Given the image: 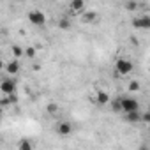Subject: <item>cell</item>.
Returning a JSON list of instances; mask_svg holds the SVG:
<instances>
[{"instance_id": "cell-1", "label": "cell", "mask_w": 150, "mask_h": 150, "mask_svg": "<svg viewBox=\"0 0 150 150\" xmlns=\"http://www.w3.org/2000/svg\"><path fill=\"white\" fill-rule=\"evenodd\" d=\"M118 108H120V111L129 113V111L139 110V103H138L134 97H120V99H118Z\"/></svg>"}, {"instance_id": "cell-2", "label": "cell", "mask_w": 150, "mask_h": 150, "mask_svg": "<svg viewBox=\"0 0 150 150\" xmlns=\"http://www.w3.org/2000/svg\"><path fill=\"white\" fill-rule=\"evenodd\" d=\"M115 69L120 76H127V74L132 71V62H129L127 58H118L115 64Z\"/></svg>"}, {"instance_id": "cell-3", "label": "cell", "mask_w": 150, "mask_h": 150, "mask_svg": "<svg viewBox=\"0 0 150 150\" xmlns=\"http://www.w3.org/2000/svg\"><path fill=\"white\" fill-rule=\"evenodd\" d=\"M0 90H2L4 96L16 94V80H11V78L2 80V81H0Z\"/></svg>"}, {"instance_id": "cell-4", "label": "cell", "mask_w": 150, "mask_h": 150, "mask_svg": "<svg viewBox=\"0 0 150 150\" xmlns=\"http://www.w3.org/2000/svg\"><path fill=\"white\" fill-rule=\"evenodd\" d=\"M28 21H30L32 25L42 27V25L46 23V16H44V13H41V11H37V9H34V11H30V13H28Z\"/></svg>"}, {"instance_id": "cell-5", "label": "cell", "mask_w": 150, "mask_h": 150, "mask_svg": "<svg viewBox=\"0 0 150 150\" xmlns=\"http://www.w3.org/2000/svg\"><path fill=\"white\" fill-rule=\"evenodd\" d=\"M71 13L72 14H81L85 11V0H71Z\"/></svg>"}, {"instance_id": "cell-6", "label": "cell", "mask_w": 150, "mask_h": 150, "mask_svg": "<svg viewBox=\"0 0 150 150\" xmlns=\"http://www.w3.org/2000/svg\"><path fill=\"white\" fill-rule=\"evenodd\" d=\"M57 132H58L60 136H69V134L72 132V125H71L69 122H58V125H57Z\"/></svg>"}, {"instance_id": "cell-7", "label": "cell", "mask_w": 150, "mask_h": 150, "mask_svg": "<svg viewBox=\"0 0 150 150\" xmlns=\"http://www.w3.org/2000/svg\"><path fill=\"white\" fill-rule=\"evenodd\" d=\"M81 18H83L85 23H96V21L99 20V14L94 13V11H87V9H85V11L81 13Z\"/></svg>"}, {"instance_id": "cell-8", "label": "cell", "mask_w": 150, "mask_h": 150, "mask_svg": "<svg viewBox=\"0 0 150 150\" xmlns=\"http://www.w3.org/2000/svg\"><path fill=\"white\" fill-rule=\"evenodd\" d=\"M132 27L134 28H148L150 27V18L148 16H143V18H136L134 21H132Z\"/></svg>"}, {"instance_id": "cell-9", "label": "cell", "mask_w": 150, "mask_h": 150, "mask_svg": "<svg viewBox=\"0 0 150 150\" xmlns=\"http://www.w3.org/2000/svg\"><path fill=\"white\" fill-rule=\"evenodd\" d=\"M96 101H97V104L104 106V104L110 103V94L104 92V90H97V92H96Z\"/></svg>"}, {"instance_id": "cell-10", "label": "cell", "mask_w": 150, "mask_h": 150, "mask_svg": "<svg viewBox=\"0 0 150 150\" xmlns=\"http://www.w3.org/2000/svg\"><path fill=\"white\" fill-rule=\"evenodd\" d=\"M6 71L11 74V76H13V74H16V72L20 71V64H18V60H11L9 64H6Z\"/></svg>"}, {"instance_id": "cell-11", "label": "cell", "mask_w": 150, "mask_h": 150, "mask_svg": "<svg viewBox=\"0 0 150 150\" xmlns=\"http://www.w3.org/2000/svg\"><path fill=\"white\" fill-rule=\"evenodd\" d=\"M125 118H127L129 122H141V115H139V110L125 113Z\"/></svg>"}, {"instance_id": "cell-12", "label": "cell", "mask_w": 150, "mask_h": 150, "mask_svg": "<svg viewBox=\"0 0 150 150\" xmlns=\"http://www.w3.org/2000/svg\"><path fill=\"white\" fill-rule=\"evenodd\" d=\"M23 55H25V57H28V58H34V57L37 55V51H35V48H34V46H28V48H25V50H23Z\"/></svg>"}, {"instance_id": "cell-13", "label": "cell", "mask_w": 150, "mask_h": 150, "mask_svg": "<svg viewBox=\"0 0 150 150\" xmlns=\"http://www.w3.org/2000/svg\"><path fill=\"white\" fill-rule=\"evenodd\" d=\"M18 148H21V150H32V143L28 139H21L18 143Z\"/></svg>"}, {"instance_id": "cell-14", "label": "cell", "mask_w": 150, "mask_h": 150, "mask_svg": "<svg viewBox=\"0 0 150 150\" xmlns=\"http://www.w3.org/2000/svg\"><path fill=\"white\" fill-rule=\"evenodd\" d=\"M11 51H13V55H14L16 58L23 57V48H21V46H16V44H14V46L11 48Z\"/></svg>"}, {"instance_id": "cell-15", "label": "cell", "mask_w": 150, "mask_h": 150, "mask_svg": "<svg viewBox=\"0 0 150 150\" xmlns=\"http://www.w3.org/2000/svg\"><path fill=\"white\" fill-rule=\"evenodd\" d=\"M141 88V85H139V81H136V80H132L131 83H129V92H138Z\"/></svg>"}, {"instance_id": "cell-16", "label": "cell", "mask_w": 150, "mask_h": 150, "mask_svg": "<svg viewBox=\"0 0 150 150\" xmlns=\"http://www.w3.org/2000/svg\"><path fill=\"white\" fill-rule=\"evenodd\" d=\"M125 7H127V11H136L138 4L134 2V0H131V2H127V4H125Z\"/></svg>"}, {"instance_id": "cell-17", "label": "cell", "mask_w": 150, "mask_h": 150, "mask_svg": "<svg viewBox=\"0 0 150 150\" xmlns=\"http://www.w3.org/2000/svg\"><path fill=\"white\" fill-rule=\"evenodd\" d=\"M57 111H58V106H57L55 103L48 104V113H57Z\"/></svg>"}, {"instance_id": "cell-18", "label": "cell", "mask_w": 150, "mask_h": 150, "mask_svg": "<svg viewBox=\"0 0 150 150\" xmlns=\"http://www.w3.org/2000/svg\"><path fill=\"white\" fill-rule=\"evenodd\" d=\"M60 28H69V23H67L65 20H62V21H60Z\"/></svg>"}, {"instance_id": "cell-19", "label": "cell", "mask_w": 150, "mask_h": 150, "mask_svg": "<svg viewBox=\"0 0 150 150\" xmlns=\"http://www.w3.org/2000/svg\"><path fill=\"white\" fill-rule=\"evenodd\" d=\"M148 120H150V115H148V113H145V115L141 117V122H148Z\"/></svg>"}, {"instance_id": "cell-20", "label": "cell", "mask_w": 150, "mask_h": 150, "mask_svg": "<svg viewBox=\"0 0 150 150\" xmlns=\"http://www.w3.org/2000/svg\"><path fill=\"white\" fill-rule=\"evenodd\" d=\"M2 67H4V64H2V60H0V69H2Z\"/></svg>"}]
</instances>
